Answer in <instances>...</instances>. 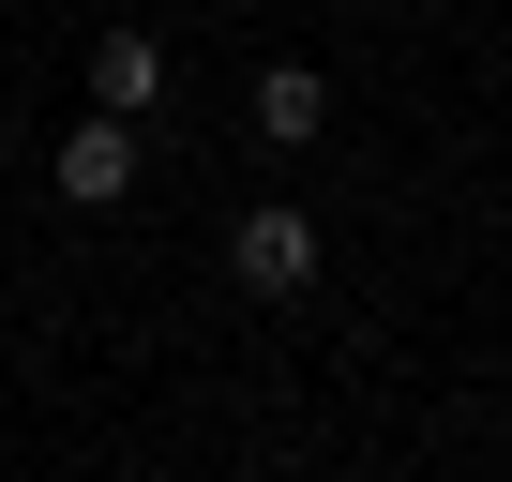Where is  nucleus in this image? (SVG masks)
Returning a JSON list of instances; mask_svg holds the SVG:
<instances>
[{"instance_id":"obj_1","label":"nucleus","mask_w":512,"mask_h":482,"mask_svg":"<svg viewBox=\"0 0 512 482\" xmlns=\"http://www.w3.org/2000/svg\"><path fill=\"white\" fill-rule=\"evenodd\" d=\"M226 272H241L256 302H302V287L332 272V241H317V211H241V226H226Z\"/></svg>"},{"instance_id":"obj_2","label":"nucleus","mask_w":512,"mask_h":482,"mask_svg":"<svg viewBox=\"0 0 512 482\" xmlns=\"http://www.w3.org/2000/svg\"><path fill=\"white\" fill-rule=\"evenodd\" d=\"M46 181H61L76 211H121V196H136V121H121V106H91V121H61V151H46Z\"/></svg>"},{"instance_id":"obj_3","label":"nucleus","mask_w":512,"mask_h":482,"mask_svg":"<svg viewBox=\"0 0 512 482\" xmlns=\"http://www.w3.org/2000/svg\"><path fill=\"white\" fill-rule=\"evenodd\" d=\"M91 106L151 121V106H166V31H136V16H121V31H91Z\"/></svg>"},{"instance_id":"obj_4","label":"nucleus","mask_w":512,"mask_h":482,"mask_svg":"<svg viewBox=\"0 0 512 482\" xmlns=\"http://www.w3.org/2000/svg\"><path fill=\"white\" fill-rule=\"evenodd\" d=\"M332 136V76L317 61H272V76H256V151H317Z\"/></svg>"}]
</instances>
